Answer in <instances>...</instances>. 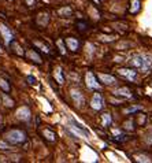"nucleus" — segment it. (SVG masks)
<instances>
[{"label":"nucleus","instance_id":"obj_1","mask_svg":"<svg viewBox=\"0 0 152 163\" xmlns=\"http://www.w3.org/2000/svg\"><path fill=\"white\" fill-rule=\"evenodd\" d=\"M130 64L141 72L152 70V55L151 54H137L130 59Z\"/></svg>","mask_w":152,"mask_h":163},{"label":"nucleus","instance_id":"obj_2","mask_svg":"<svg viewBox=\"0 0 152 163\" xmlns=\"http://www.w3.org/2000/svg\"><path fill=\"white\" fill-rule=\"evenodd\" d=\"M6 140L13 145H18V144L25 143V141L28 140V136H26V133L21 129H11L10 132H7V134H6Z\"/></svg>","mask_w":152,"mask_h":163},{"label":"nucleus","instance_id":"obj_3","mask_svg":"<svg viewBox=\"0 0 152 163\" xmlns=\"http://www.w3.org/2000/svg\"><path fill=\"white\" fill-rule=\"evenodd\" d=\"M0 34H2V37L4 38V43L7 44V45H10V44L14 41L13 32H11V29L8 28L6 23H0Z\"/></svg>","mask_w":152,"mask_h":163},{"label":"nucleus","instance_id":"obj_4","mask_svg":"<svg viewBox=\"0 0 152 163\" xmlns=\"http://www.w3.org/2000/svg\"><path fill=\"white\" fill-rule=\"evenodd\" d=\"M85 82H86V87L89 88V89H100V84L97 82L96 76L92 72H88L85 74Z\"/></svg>","mask_w":152,"mask_h":163},{"label":"nucleus","instance_id":"obj_5","mask_svg":"<svg viewBox=\"0 0 152 163\" xmlns=\"http://www.w3.org/2000/svg\"><path fill=\"white\" fill-rule=\"evenodd\" d=\"M90 107L93 110H96V111L103 108V96H101V93L96 92V93L93 95L92 100H90Z\"/></svg>","mask_w":152,"mask_h":163},{"label":"nucleus","instance_id":"obj_6","mask_svg":"<svg viewBox=\"0 0 152 163\" xmlns=\"http://www.w3.org/2000/svg\"><path fill=\"white\" fill-rule=\"evenodd\" d=\"M17 118H18L19 121H23V122H28L29 119L32 118V112L29 107H26V106H23L17 111Z\"/></svg>","mask_w":152,"mask_h":163},{"label":"nucleus","instance_id":"obj_7","mask_svg":"<svg viewBox=\"0 0 152 163\" xmlns=\"http://www.w3.org/2000/svg\"><path fill=\"white\" fill-rule=\"evenodd\" d=\"M69 132L71 133L73 136L75 137H80V138H88L89 137V133L85 132L84 129H81V126H69Z\"/></svg>","mask_w":152,"mask_h":163},{"label":"nucleus","instance_id":"obj_8","mask_svg":"<svg viewBox=\"0 0 152 163\" xmlns=\"http://www.w3.org/2000/svg\"><path fill=\"white\" fill-rule=\"evenodd\" d=\"M118 73L121 74L122 77H125L126 80H129V81H136V78H137V72H136V70H131V69H119Z\"/></svg>","mask_w":152,"mask_h":163},{"label":"nucleus","instance_id":"obj_9","mask_svg":"<svg viewBox=\"0 0 152 163\" xmlns=\"http://www.w3.org/2000/svg\"><path fill=\"white\" fill-rule=\"evenodd\" d=\"M65 44H66V47H67V49H70V51H77L78 48H80V41L77 40V38H74V37H67L65 38Z\"/></svg>","mask_w":152,"mask_h":163},{"label":"nucleus","instance_id":"obj_10","mask_svg":"<svg viewBox=\"0 0 152 163\" xmlns=\"http://www.w3.org/2000/svg\"><path fill=\"white\" fill-rule=\"evenodd\" d=\"M71 99L78 107H81V106L84 104V102H85V100H84V95L78 89H71Z\"/></svg>","mask_w":152,"mask_h":163},{"label":"nucleus","instance_id":"obj_11","mask_svg":"<svg viewBox=\"0 0 152 163\" xmlns=\"http://www.w3.org/2000/svg\"><path fill=\"white\" fill-rule=\"evenodd\" d=\"M99 80L103 82L104 85H114L116 82L115 77L114 76H110V74H103V73H99Z\"/></svg>","mask_w":152,"mask_h":163},{"label":"nucleus","instance_id":"obj_12","mask_svg":"<svg viewBox=\"0 0 152 163\" xmlns=\"http://www.w3.org/2000/svg\"><path fill=\"white\" fill-rule=\"evenodd\" d=\"M114 95H115V96H122V97H131V91L126 87L118 88V89L114 91Z\"/></svg>","mask_w":152,"mask_h":163},{"label":"nucleus","instance_id":"obj_13","mask_svg":"<svg viewBox=\"0 0 152 163\" xmlns=\"http://www.w3.org/2000/svg\"><path fill=\"white\" fill-rule=\"evenodd\" d=\"M54 77H55V80L58 81V84H63V82H65V77H63L62 67H59V66L55 67V69H54Z\"/></svg>","mask_w":152,"mask_h":163},{"label":"nucleus","instance_id":"obj_14","mask_svg":"<svg viewBox=\"0 0 152 163\" xmlns=\"http://www.w3.org/2000/svg\"><path fill=\"white\" fill-rule=\"evenodd\" d=\"M58 15L62 17V18H69V17H71L73 15L71 7H69V6H65V7L59 8V10H58Z\"/></svg>","mask_w":152,"mask_h":163},{"label":"nucleus","instance_id":"obj_15","mask_svg":"<svg viewBox=\"0 0 152 163\" xmlns=\"http://www.w3.org/2000/svg\"><path fill=\"white\" fill-rule=\"evenodd\" d=\"M2 100H3V104H4L6 107H8V108H13L14 104H15V102H14V100L7 95V92L2 93Z\"/></svg>","mask_w":152,"mask_h":163},{"label":"nucleus","instance_id":"obj_16","mask_svg":"<svg viewBox=\"0 0 152 163\" xmlns=\"http://www.w3.org/2000/svg\"><path fill=\"white\" fill-rule=\"evenodd\" d=\"M43 136L48 141H56V133L52 132L51 129H44L43 130Z\"/></svg>","mask_w":152,"mask_h":163},{"label":"nucleus","instance_id":"obj_17","mask_svg":"<svg viewBox=\"0 0 152 163\" xmlns=\"http://www.w3.org/2000/svg\"><path fill=\"white\" fill-rule=\"evenodd\" d=\"M28 58H29V59H32V60H33L34 63H37V64H40V63L43 62V60H41V58H40V56L37 55V52H36V51H33V49H30V51L28 52Z\"/></svg>","mask_w":152,"mask_h":163},{"label":"nucleus","instance_id":"obj_18","mask_svg":"<svg viewBox=\"0 0 152 163\" xmlns=\"http://www.w3.org/2000/svg\"><path fill=\"white\" fill-rule=\"evenodd\" d=\"M0 88H2L4 92H10V89H11V87H10V84H8V81L7 80H4V78H0Z\"/></svg>","mask_w":152,"mask_h":163},{"label":"nucleus","instance_id":"obj_19","mask_svg":"<svg viewBox=\"0 0 152 163\" xmlns=\"http://www.w3.org/2000/svg\"><path fill=\"white\" fill-rule=\"evenodd\" d=\"M111 122H112V118H111V115L108 114V112L103 114V126L104 127H108L111 125Z\"/></svg>","mask_w":152,"mask_h":163},{"label":"nucleus","instance_id":"obj_20","mask_svg":"<svg viewBox=\"0 0 152 163\" xmlns=\"http://www.w3.org/2000/svg\"><path fill=\"white\" fill-rule=\"evenodd\" d=\"M33 44H34V45H36V47H39V48L41 49V51H44V52H45V54H49V48L45 45V44L40 43V41H34Z\"/></svg>","mask_w":152,"mask_h":163},{"label":"nucleus","instance_id":"obj_21","mask_svg":"<svg viewBox=\"0 0 152 163\" xmlns=\"http://www.w3.org/2000/svg\"><path fill=\"white\" fill-rule=\"evenodd\" d=\"M131 6H133V7L130 8V13H137V11L140 10V2L139 0H131Z\"/></svg>","mask_w":152,"mask_h":163},{"label":"nucleus","instance_id":"obj_22","mask_svg":"<svg viewBox=\"0 0 152 163\" xmlns=\"http://www.w3.org/2000/svg\"><path fill=\"white\" fill-rule=\"evenodd\" d=\"M0 149H2V151H7V149H11V145L8 144V141H7V140H6V141L0 140Z\"/></svg>","mask_w":152,"mask_h":163},{"label":"nucleus","instance_id":"obj_23","mask_svg":"<svg viewBox=\"0 0 152 163\" xmlns=\"http://www.w3.org/2000/svg\"><path fill=\"white\" fill-rule=\"evenodd\" d=\"M137 110H141V107H140V106H134V107H129V108H126V110H125V114H130V112H134V111H137Z\"/></svg>","mask_w":152,"mask_h":163},{"label":"nucleus","instance_id":"obj_24","mask_svg":"<svg viewBox=\"0 0 152 163\" xmlns=\"http://www.w3.org/2000/svg\"><path fill=\"white\" fill-rule=\"evenodd\" d=\"M13 47L15 48V52H17V54H18L19 56H22V55H23V49L21 51V47H19L17 43H13Z\"/></svg>","mask_w":152,"mask_h":163},{"label":"nucleus","instance_id":"obj_25","mask_svg":"<svg viewBox=\"0 0 152 163\" xmlns=\"http://www.w3.org/2000/svg\"><path fill=\"white\" fill-rule=\"evenodd\" d=\"M136 159L139 162H150V158L145 155H139V156H136Z\"/></svg>","mask_w":152,"mask_h":163},{"label":"nucleus","instance_id":"obj_26","mask_svg":"<svg viewBox=\"0 0 152 163\" xmlns=\"http://www.w3.org/2000/svg\"><path fill=\"white\" fill-rule=\"evenodd\" d=\"M133 121H127V122H125V129L127 130H133Z\"/></svg>","mask_w":152,"mask_h":163},{"label":"nucleus","instance_id":"obj_27","mask_svg":"<svg viewBox=\"0 0 152 163\" xmlns=\"http://www.w3.org/2000/svg\"><path fill=\"white\" fill-rule=\"evenodd\" d=\"M26 80H28L29 84H34V82H36V78H34L33 76H28V77H26Z\"/></svg>","mask_w":152,"mask_h":163},{"label":"nucleus","instance_id":"obj_28","mask_svg":"<svg viewBox=\"0 0 152 163\" xmlns=\"http://www.w3.org/2000/svg\"><path fill=\"white\" fill-rule=\"evenodd\" d=\"M25 2L29 7H34V6H36V0H25Z\"/></svg>","mask_w":152,"mask_h":163},{"label":"nucleus","instance_id":"obj_29","mask_svg":"<svg viewBox=\"0 0 152 163\" xmlns=\"http://www.w3.org/2000/svg\"><path fill=\"white\" fill-rule=\"evenodd\" d=\"M58 45H59V48H60V52H62V54H66V51H65V48H63V45H62V41H58Z\"/></svg>","mask_w":152,"mask_h":163},{"label":"nucleus","instance_id":"obj_30","mask_svg":"<svg viewBox=\"0 0 152 163\" xmlns=\"http://www.w3.org/2000/svg\"><path fill=\"white\" fill-rule=\"evenodd\" d=\"M147 143H148V144H152V133L147 136Z\"/></svg>","mask_w":152,"mask_h":163},{"label":"nucleus","instance_id":"obj_31","mask_svg":"<svg viewBox=\"0 0 152 163\" xmlns=\"http://www.w3.org/2000/svg\"><path fill=\"white\" fill-rule=\"evenodd\" d=\"M2 51H3V47H2V45H0V52H2Z\"/></svg>","mask_w":152,"mask_h":163}]
</instances>
